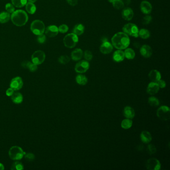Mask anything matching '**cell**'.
<instances>
[{
	"label": "cell",
	"mask_w": 170,
	"mask_h": 170,
	"mask_svg": "<svg viewBox=\"0 0 170 170\" xmlns=\"http://www.w3.org/2000/svg\"><path fill=\"white\" fill-rule=\"evenodd\" d=\"M140 9L143 14H148L151 13L152 6L150 2L147 1H143L140 4Z\"/></svg>",
	"instance_id": "9a60e30c"
},
{
	"label": "cell",
	"mask_w": 170,
	"mask_h": 170,
	"mask_svg": "<svg viewBox=\"0 0 170 170\" xmlns=\"http://www.w3.org/2000/svg\"><path fill=\"white\" fill-rule=\"evenodd\" d=\"M124 5H129L131 3V0H122Z\"/></svg>",
	"instance_id": "c3c4849f"
},
{
	"label": "cell",
	"mask_w": 170,
	"mask_h": 170,
	"mask_svg": "<svg viewBox=\"0 0 170 170\" xmlns=\"http://www.w3.org/2000/svg\"><path fill=\"white\" fill-rule=\"evenodd\" d=\"M28 69L31 72H35V71H37V66L34 63H32L30 65V66H29Z\"/></svg>",
	"instance_id": "7bdbcfd3"
},
{
	"label": "cell",
	"mask_w": 170,
	"mask_h": 170,
	"mask_svg": "<svg viewBox=\"0 0 170 170\" xmlns=\"http://www.w3.org/2000/svg\"><path fill=\"white\" fill-rule=\"evenodd\" d=\"M5 8L7 12H8L9 13H13L15 10L14 6L11 3L6 4L5 6Z\"/></svg>",
	"instance_id": "60d3db41"
},
{
	"label": "cell",
	"mask_w": 170,
	"mask_h": 170,
	"mask_svg": "<svg viewBox=\"0 0 170 170\" xmlns=\"http://www.w3.org/2000/svg\"><path fill=\"white\" fill-rule=\"evenodd\" d=\"M148 152L150 155L155 154L157 152V149L155 145L153 144H150L147 147Z\"/></svg>",
	"instance_id": "74e56055"
},
{
	"label": "cell",
	"mask_w": 170,
	"mask_h": 170,
	"mask_svg": "<svg viewBox=\"0 0 170 170\" xmlns=\"http://www.w3.org/2000/svg\"><path fill=\"white\" fill-rule=\"evenodd\" d=\"M5 169V167L3 164L0 163V170H4Z\"/></svg>",
	"instance_id": "f907efd6"
},
{
	"label": "cell",
	"mask_w": 170,
	"mask_h": 170,
	"mask_svg": "<svg viewBox=\"0 0 170 170\" xmlns=\"http://www.w3.org/2000/svg\"><path fill=\"white\" fill-rule=\"evenodd\" d=\"M58 31L59 32L62 34H64L66 32H68V27L66 24H63L61 25V26L58 27Z\"/></svg>",
	"instance_id": "ab89813d"
},
{
	"label": "cell",
	"mask_w": 170,
	"mask_h": 170,
	"mask_svg": "<svg viewBox=\"0 0 170 170\" xmlns=\"http://www.w3.org/2000/svg\"><path fill=\"white\" fill-rule=\"evenodd\" d=\"M84 52L80 48H76L71 53V57L74 61H79L82 58Z\"/></svg>",
	"instance_id": "d6986e66"
},
{
	"label": "cell",
	"mask_w": 170,
	"mask_h": 170,
	"mask_svg": "<svg viewBox=\"0 0 170 170\" xmlns=\"http://www.w3.org/2000/svg\"><path fill=\"white\" fill-rule=\"evenodd\" d=\"M45 29V25L43 22L39 19L35 20L31 24V31L35 35H38L43 34Z\"/></svg>",
	"instance_id": "277c9868"
},
{
	"label": "cell",
	"mask_w": 170,
	"mask_h": 170,
	"mask_svg": "<svg viewBox=\"0 0 170 170\" xmlns=\"http://www.w3.org/2000/svg\"><path fill=\"white\" fill-rule=\"evenodd\" d=\"M68 3L71 6H76L77 5L79 0H66Z\"/></svg>",
	"instance_id": "bcb514c9"
},
{
	"label": "cell",
	"mask_w": 170,
	"mask_h": 170,
	"mask_svg": "<svg viewBox=\"0 0 170 170\" xmlns=\"http://www.w3.org/2000/svg\"><path fill=\"white\" fill-rule=\"evenodd\" d=\"M28 1H29V2H31V3H34L35 2H37V0H28Z\"/></svg>",
	"instance_id": "816d5d0a"
},
{
	"label": "cell",
	"mask_w": 170,
	"mask_h": 170,
	"mask_svg": "<svg viewBox=\"0 0 170 170\" xmlns=\"http://www.w3.org/2000/svg\"><path fill=\"white\" fill-rule=\"evenodd\" d=\"M123 32L128 35H130L134 37H138L139 29L137 26L134 24L128 23L125 24L122 28Z\"/></svg>",
	"instance_id": "8992f818"
},
{
	"label": "cell",
	"mask_w": 170,
	"mask_h": 170,
	"mask_svg": "<svg viewBox=\"0 0 170 170\" xmlns=\"http://www.w3.org/2000/svg\"><path fill=\"white\" fill-rule=\"evenodd\" d=\"M156 83L159 86V88H164L166 86V84L165 81L164 80H161V79L158 81Z\"/></svg>",
	"instance_id": "ee69618b"
},
{
	"label": "cell",
	"mask_w": 170,
	"mask_h": 170,
	"mask_svg": "<svg viewBox=\"0 0 170 170\" xmlns=\"http://www.w3.org/2000/svg\"><path fill=\"white\" fill-rule=\"evenodd\" d=\"M58 29L55 25L49 26L45 29V35L50 37H55L58 35Z\"/></svg>",
	"instance_id": "5bb4252c"
},
{
	"label": "cell",
	"mask_w": 170,
	"mask_h": 170,
	"mask_svg": "<svg viewBox=\"0 0 170 170\" xmlns=\"http://www.w3.org/2000/svg\"><path fill=\"white\" fill-rule=\"evenodd\" d=\"M157 116L162 120H168L170 118V108L165 105L161 106L157 110Z\"/></svg>",
	"instance_id": "52a82bcc"
},
{
	"label": "cell",
	"mask_w": 170,
	"mask_h": 170,
	"mask_svg": "<svg viewBox=\"0 0 170 170\" xmlns=\"http://www.w3.org/2000/svg\"><path fill=\"white\" fill-rule=\"evenodd\" d=\"M72 32L73 34L77 36L81 35L84 32V27L81 24H78L74 26Z\"/></svg>",
	"instance_id": "cb8c5ba5"
},
{
	"label": "cell",
	"mask_w": 170,
	"mask_h": 170,
	"mask_svg": "<svg viewBox=\"0 0 170 170\" xmlns=\"http://www.w3.org/2000/svg\"><path fill=\"white\" fill-rule=\"evenodd\" d=\"M149 77L152 82H157L161 79L160 72L156 69H153L149 72Z\"/></svg>",
	"instance_id": "ffe728a7"
},
{
	"label": "cell",
	"mask_w": 170,
	"mask_h": 170,
	"mask_svg": "<svg viewBox=\"0 0 170 170\" xmlns=\"http://www.w3.org/2000/svg\"><path fill=\"white\" fill-rule=\"evenodd\" d=\"M70 58L66 55H63L58 58V62L62 64H66L69 63L70 61Z\"/></svg>",
	"instance_id": "e575fe53"
},
{
	"label": "cell",
	"mask_w": 170,
	"mask_h": 170,
	"mask_svg": "<svg viewBox=\"0 0 170 170\" xmlns=\"http://www.w3.org/2000/svg\"><path fill=\"white\" fill-rule=\"evenodd\" d=\"M24 83L21 77L17 76L12 79L10 82V86L14 91H18L23 87Z\"/></svg>",
	"instance_id": "30bf717a"
},
{
	"label": "cell",
	"mask_w": 170,
	"mask_h": 170,
	"mask_svg": "<svg viewBox=\"0 0 170 170\" xmlns=\"http://www.w3.org/2000/svg\"><path fill=\"white\" fill-rule=\"evenodd\" d=\"M113 50V46L108 41L103 42L100 47V50L101 53L104 55H107L111 53Z\"/></svg>",
	"instance_id": "7c38bea8"
},
{
	"label": "cell",
	"mask_w": 170,
	"mask_h": 170,
	"mask_svg": "<svg viewBox=\"0 0 170 170\" xmlns=\"http://www.w3.org/2000/svg\"><path fill=\"white\" fill-rule=\"evenodd\" d=\"M12 3L17 8H22L27 3V0H11Z\"/></svg>",
	"instance_id": "1f68e13d"
},
{
	"label": "cell",
	"mask_w": 170,
	"mask_h": 170,
	"mask_svg": "<svg viewBox=\"0 0 170 170\" xmlns=\"http://www.w3.org/2000/svg\"><path fill=\"white\" fill-rule=\"evenodd\" d=\"M31 62L29 61H24L22 63H21V66L23 67V68H27L28 69L29 68V66L30 65L31 63Z\"/></svg>",
	"instance_id": "f6af8a7d"
},
{
	"label": "cell",
	"mask_w": 170,
	"mask_h": 170,
	"mask_svg": "<svg viewBox=\"0 0 170 170\" xmlns=\"http://www.w3.org/2000/svg\"><path fill=\"white\" fill-rule=\"evenodd\" d=\"M124 58H125L124 53L122 50H117L114 52L113 55V60L116 63H120L123 61Z\"/></svg>",
	"instance_id": "ac0fdd59"
},
{
	"label": "cell",
	"mask_w": 170,
	"mask_h": 170,
	"mask_svg": "<svg viewBox=\"0 0 170 170\" xmlns=\"http://www.w3.org/2000/svg\"><path fill=\"white\" fill-rule=\"evenodd\" d=\"M84 57L87 61H90L92 59L93 55H92V53L91 51L87 50H85V52H84Z\"/></svg>",
	"instance_id": "f35d334b"
},
{
	"label": "cell",
	"mask_w": 170,
	"mask_h": 170,
	"mask_svg": "<svg viewBox=\"0 0 170 170\" xmlns=\"http://www.w3.org/2000/svg\"><path fill=\"white\" fill-rule=\"evenodd\" d=\"M133 46L136 48H140V45L139 43L136 42H134V43H133Z\"/></svg>",
	"instance_id": "681fc988"
},
{
	"label": "cell",
	"mask_w": 170,
	"mask_h": 170,
	"mask_svg": "<svg viewBox=\"0 0 170 170\" xmlns=\"http://www.w3.org/2000/svg\"><path fill=\"white\" fill-rule=\"evenodd\" d=\"M12 101L16 104H19L23 101V96L22 93L18 92H16L13 93L11 97Z\"/></svg>",
	"instance_id": "603a6c76"
},
{
	"label": "cell",
	"mask_w": 170,
	"mask_h": 170,
	"mask_svg": "<svg viewBox=\"0 0 170 170\" xmlns=\"http://www.w3.org/2000/svg\"><path fill=\"white\" fill-rule=\"evenodd\" d=\"M112 45L117 50H125L130 45V40L128 35L123 32L115 34L111 39Z\"/></svg>",
	"instance_id": "6da1fadb"
},
{
	"label": "cell",
	"mask_w": 170,
	"mask_h": 170,
	"mask_svg": "<svg viewBox=\"0 0 170 170\" xmlns=\"http://www.w3.org/2000/svg\"><path fill=\"white\" fill-rule=\"evenodd\" d=\"M123 115L126 118L132 119L135 117V111L130 106H126L123 110Z\"/></svg>",
	"instance_id": "44dd1931"
},
{
	"label": "cell",
	"mask_w": 170,
	"mask_h": 170,
	"mask_svg": "<svg viewBox=\"0 0 170 170\" xmlns=\"http://www.w3.org/2000/svg\"><path fill=\"white\" fill-rule=\"evenodd\" d=\"M24 157L26 160L29 162L32 161L35 159V155L32 153H26L24 154Z\"/></svg>",
	"instance_id": "8d00e7d4"
},
{
	"label": "cell",
	"mask_w": 170,
	"mask_h": 170,
	"mask_svg": "<svg viewBox=\"0 0 170 170\" xmlns=\"http://www.w3.org/2000/svg\"><path fill=\"white\" fill-rule=\"evenodd\" d=\"M89 68V63L87 61H81L76 63L75 71L79 73H84L86 72Z\"/></svg>",
	"instance_id": "8fae6325"
},
{
	"label": "cell",
	"mask_w": 170,
	"mask_h": 170,
	"mask_svg": "<svg viewBox=\"0 0 170 170\" xmlns=\"http://www.w3.org/2000/svg\"><path fill=\"white\" fill-rule=\"evenodd\" d=\"M76 81L80 85H85L88 82V79L83 74H79L76 77Z\"/></svg>",
	"instance_id": "484cf974"
},
{
	"label": "cell",
	"mask_w": 170,
	"mask_h": 170,
	"mask_svg": "<svg viewBox=\"0 0 170 170\" xmlns=\"http://www.w3.org/2000/svg\"><path fill=\"white\" fill-rule=\"evenodd\" d=\"M24 152L20 147L14 146L12 147L9 151V156L12 160L14 161L20 160L24 157Z\"/></svg>",
	"instance_id": "3957f363"
},
{
	"label": "cell",
	"mask_w": 170,
	"mask_h": 170,
	"mask_svg": "<svg viewBox=\"0 0 170 170\" xmlns=\"http://www.w3.org/2000/svg\"><path fill=\"white\" fill-rule=\"evenodd\" d=\"M140 138L142 141L146 144L149 143L152 140V137L151 133L147 131H143L140 134Z\"/></svg>",
	"instance_id": "7402d4cb"
},
{
	"label": "cell",
	"mask_w": 170,
	"mask_h": 170,
	"mask_svg": "<svg viewBox=\"0 0 170 170\" xmlns=\"http://www.w3.org/2000/svg\"><path fill=\"white\" fill-rule=\"evenodd\" d=\"M161 163L158 159L151 158L147 161L146 167L149 170H159L161 169Z\"/></svg>",
	"instance_id": "9c48e42d"
},
{
	"label": "cell",
	"mask_w": 170,
	"mask_h": 170,
	"mask_svg": "<svg viewBox=\"0 0 170 170\" xmlns=\"http://www.w3.org/2000/svg\"><path fill=\"white\" fill-rule=\"evenodd\" d=\"M152 21V18L151 16L149 15H146L143 18L142 22V24L144 25H147L149 24Z\"/></svg>",
	"instance_id": "d590c367"
},
{
	"label": "cell",
	"mask_w": 170,
	"mask_h": 170,
	"mask_svg": "<svg viewBox=\"0 0 170 170\" xmlns=\"http://www.w3.org/2000/svg\"><path fill=\"white\" fill-rule=\"evenodd\" d=\"M24 169L23 164L19 161L14 162L11 166V170H24Z\"/></svg>",
	"instance_id": "836d02e7"
},
{
	"label": "cell",
	"mask_w": 170,
	"mask_h": 170,
	"mask_svg": "<svg viewBox=\"0 0 170 170\" xmlns=\"http://www.w3.org/2000/svg\"><path fill=\"white\" fill-rule=\"evenodd\" d=\"M148 103L152 107H157L160 104V101L155 97H150L148 99Z\"/></svg>",
	"instance_id": "d6a6232c"
},
{
	"label": "cell",
	"mask_w": 170,
	"mask_h": 170,
	"mask_svg": "<svg viewBox=\"0 0 170 170\" xmlns=\"http://www.w3.org/2000/svg\"><path fill=\"white\" fill-rule=\"evenodd\" d=\"M111 3L112 4L114 8L117 10H120L123 8L124 4L122 0H113Z\"/></svg>",
	"instance_id": "4dcf8cb0"
},
{
	"label": "cell",
	"mask_w": 170,
	"mask_h": 170,
	"mask_svg": "<svg viewBox=\"0 0 170 170\" xmlns=\"http://www.w3.org/2000/svg\"><path fill=\"white\" fill-rule=\"evenodd\" d=\"M26 9L27 13L30 14H34L35 13L37 8L35 5L33 3L29 2L26 5Z\"/></svg>",
	"instance_id": "f1b7e54d"
},
{
	"label": "cell",
	"mask_w": 170,
	"mask_h": 170,
	"mask_svg": "<svg viewBox=\"0 0 170 170\" xmlns=\"http://www.w3.org/2000/svg\"><path fill=\"white\" fill-rule=\"evenodd\" d=\"M37 41L39 43H43L45 42L47 39H46L45 35L42 34L40 35H38V36L37 37Z\"/></svg>",
	"instance_id": "b9f144b4"
},
{
	"label": "cell",
	"mask_w": 170,
	"mask_h": 170,
	"mask_svg": "<svg viewBox=\"0 0 170 170\" xmlns=\"http://www.w3.org/2000/svg\"><path fill=\"white\" fill-rule=\"evenodd\" d=\"M79 42V37L73 33L68 34L63 39V43L65 47L69 48H72L76 47Z\"/></svg>",
	"instance_id": "5b68a950"
},
{
	"label": "cell",
	"mask_w": 170,
	"mask_h": 170,
	"mask_svg": "<svg viewBox=\"0 0 170 170\" xmlns=\"http://www.w3.org/2000/svg\"><path fill=\"white\" fill-rule=\"evenodd\" d=\"M124 55L125 58L128 60H133L135 56V53L133 49L131 48H126L125 50Z\"/></svg>",
	"instance_id": "4316f807"
},
{
	"label": "cell",
	"mask_w": 170,
	"mask_h": 170,
	"mask_svg": "<svg viewBox=\"0 0 170 170\" xmlns=\"http://www.w3.org/2000/svg\"><path fill=\"white\" fill-rule=\"evenodd\" d=\"M140 52L141 55L145 58H150L153 53L152 49L151 47L147 45H144L141 47Z\"/></svg>",
	"instance_id": "4fadbf2b"
},
{
	"label": "cell",
	"mask_w": 170,
	"mask_h": 170,
	"mask_svg": "<svg viewBox=\"0 0 170 170\" xmlns=\"http://www.w3.org/2000/svg\"><path fill=\"white\" fill-rule=\"evenodd\" d=\"M159 86L156 82H151L148 85L147 92L148 94L153 95L157 93L159 91Z\"/></svg>",
	"instance_id": "e0dca14e"
},
{
	"label": "cell",
	"mask_w": 170,
	"mask_h": 170,
	"mask_svg": "<svg viewBox=\"0 0 170 170\" xmlns=\"http://www.w3.org/2000/svg\"><path fill=\"white\" fill-rule=\"evenodd\" d=\"M138 35L143 39H147L150 37V32L147 29H142L139 31Z\"/></svg>",
	"instance_id": "f546056e"
},
{
	"label": "cell",
	"mask_w": 170,
	"mask_h": 170,
	"mask_svg": "<svg viewBox=\"0 0 170 170\" xmlns=\"http://www.w3.org/2000/svg\"><path fill=\"white\" fill-rule=\"evenodd\" d=\"M11 19L10 13L6 12H2L0 13V23L4 24L9 22Z\"/></svg>",
	"instance_id": "d4e9b609"
},
{
	"label": "cell",
	"mask_w": 170,
	"mask_h": 170,
	"mask_svg": "<svg viewBox=\"0 0 170 170\" xmlns=\"http://www.w3.org/2000/svg\"><path fill=\"white\" fill-rule=\"evenodd\" d=\"M121 14L122 18L124 19H125L126 21H130L133 18V11L131 8L126 7L123 9Z\"/></svg>",
	"instance_id": "2e32d148"
},
{
	"label": "cell",
	"mask_w": 170,
	"mask_h": 170,
	"mask_svg": "<svg viewBox=\"0 0 170 170\" xmlns=\"http://www.w3.org/2000/svg\"><path fill=\"white\" fill-rule=\"evenodd\" d=\"M132 125H133V121H132L131 119L128 118L124 119L121 123V126L122 128L124 129H128L130 128Z\"/></svg>",
	"instance_id": "83f0119b"
},
{
	"label": "cell",
	"mask_w": 170,
	"mask_h": 170,
	"mask_svg": "<svg viewBox=\"0 0 170 170\" xmlns=\"http://www.w3.org/2000/svg\"><path fill=\"white\" fill-rule=\"evenodd\" d=\"M31 59L32 63L37 66L42 64L45 61V53L42 50H37L32 54Z\"/></svg>",
	"instance_id": "ba28073f"
},
{
	"label": "cell",
	"mask_w": 170,
	"mask_h": 170,
	"mask_svg": "<svg viewBox=\"0 0 170 170\" xmlns=\"http://www.w3.org/2000/svg\"><path fill=\"white\" fill-rule=\"evenodd\" d=\"M11 19L15 26L22 27L27 23L29 17L26 12L23 10H18L12 13Z\"/></svg>",
	"instance_id": "7a4b0ae2"
},
{
	"label": "cell",
	"mask_w": 170,
	"mask_h": 170,
	"mask_svg": "<svg viewBox=\"0 0 170 170\" xmlns=\"http://www.w3.org/2000/svg\"><path fill=\"white\" fill-rule=\"evenodd\" d=\"M14 90H13L12 88L10 87L6 90V96L8 97H11L12 95L13 94V93H14Z\"/></svg>",
	"instance_id": "7dc6e473"
}]
</instances>
